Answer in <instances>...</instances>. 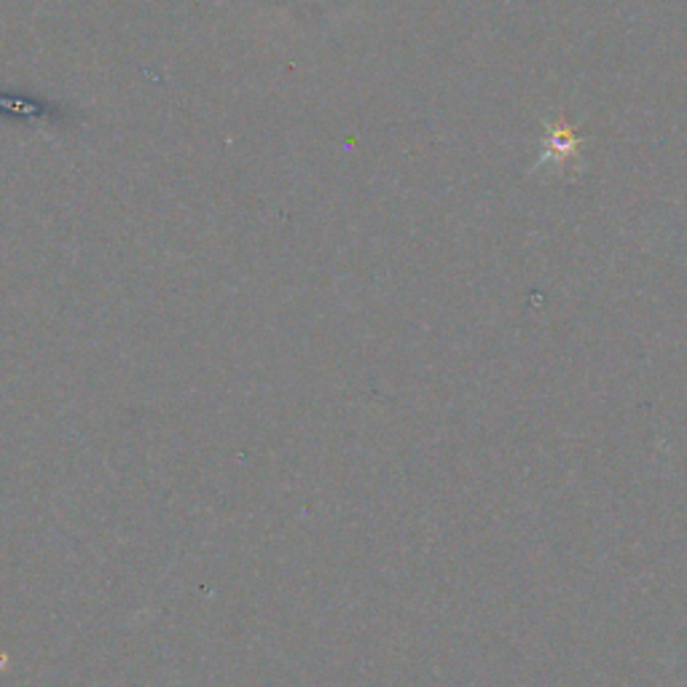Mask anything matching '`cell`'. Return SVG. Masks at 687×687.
<instances>
[{"label": "cell", "mask_w": 687, "mask_h": 687, "mask_svg": "<svg viewBox=\"0 0 687 687\" xmlns=\"http://www.w3.org/2000/svg\"><path fill=\"white\" fill-rule=\"evenodd\" d=\"M581 145H583V140L577 137L575 126H570L564 119L551 121V124H545L543 156L537 158L534 167H545V164L567 167L570 162H577V158H581Z\"/></svg>", "instance_id": "cell-1"}]
</instances>
